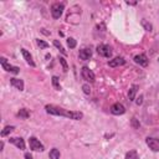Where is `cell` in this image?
Returning a JSON list of instances; mask_svg holds the SVG:
<instances>
[{
	"instance_id": "cell-29",
	"label": "cell",
	"mask_w": 159,
	"mask_h": 159,
	"mask_svg": "<svg viewBox=\"0 0 159 159\" xmlns=\"http://www.w3.org/2000/svg\"><path fill=\"white\" fill-rule=\"evenodd\" d=\"M24 157H25V159H34V158H32V155H31L30 153H25V155H24Z\"/></svg>"
},
{
	"instance_id": "cell-32",
	"label": "cell",
	"mask_w": 159,
	"mask_h": 159,
	"mask_svg": "<svg viewBox=\"0 0 159 159\" xmlns=\"http://www.w3.org/2000/svg\"><path fill=\"white\" fill-rule=\"evenodd\" d=\"M158 60H159V59H158Z\"/></svg>"
},
{
	"instance_id": "cell-9",
	"label": "cell",
	"mask_w": 159,
	"mask_h": 159,
	"mask_svg": "<svg viewBox=\"0 0 159 159\" xmlns=\"http://www.w3.org/2000/svg\"><path fill=\"white\" fill-rule=\"evenodd\" d=\"M134 62L136 63H138L139 66H142V67H147V66H148V57L147 56H145L144 54H139V55H136L134 56Z\"/></svg>"
},
{
	"instance_id": "cell-2",
	"label": "cell",
	"mask_w": 159,
	"mask_h": 159,
	"mask_svg": "<svg viewBox=\"0 0 159 159\" xmlns=\"http://www.w3.org/2000/svg\"><path fill=\"white\" fill-rule=\"evenodd\" d=\"M81 76L82 78L85 80L86 82H90V83H93L96 81V76L93 73V71L90 70V67H87V66H83L82 70H81Z\"/></svg>"
},
{
	"instance_id": "cell-31",
	"label": "cell",
	"mask_w": 159,
	"mask_h": 159,
	"mask_svg": "<svg viewBox=\"0 0 159 159\" xmlns=\"http://www.w3.org/2000/svg\"><path fill=\"white\" fill-rule=\"evenodd\" d=\"M41 31H42V32H44V34H45V35H50V32H47V31H45V29H42V30H41Z\"/></svg>"
},
{
	"instance_id": "cell-22",
	"label": "cell",
	"mask_w": 159,
	"mask_h": 159,
	"mask_svg": "<svg viewBox=\"0 0 159 159\" xmlns=\"http://www.w3.org/2000/svg\"><path fill=\"white\" fill-rule=\"evenodd\" d=\"M59 61H60V63H61V66H62L63 71H65V72H67V71H69V65H67V62H66V60H65L63 57L59 56Z\"/></svg>"
},
{
	"instance_id": "cell-27",
	"label": "cell",
	"mask_w": 159,
	"mask_h": 159,
	"mask_svg": "<svg viewBox=\"0 0 159 159\" xmlns=\"http://www.w3.org/2000/svg\"><path fill=\"white\" fill-rule=\"evenodd\" d=\"M82 90H83V93H85V95H90V93H91V88H90V86H88L87 83L82 86Z\"/></svg>"
},
{
	"instance_id": "cell-11",
	"label": "cell",
	"mask_w": 159,
	"mask_h": 159,
	"mask_svg": "<svg viewBox=\"0 0 159 159\" xmlns=\"http://www.w3.org/2000/svg\"><path fill=\"white\" fill-rule=\"evenodd\" d=\"M78 57L81 59V60H83V61H88V60L92 57V50H91V47H85V49H82L81 51H80Z\"/></svg>"
},
{
	"instance_id": "cell-28",
	"label": "cell",
	"mask_w": 159,
	"mask_h": 159,
	"mask_svg": "<svg viewBox=\"0 0 159 159\" xmlns=\"http://www.w3.org/2000/svg\"><path fill=\"white\" fill-rule=\"evenodd\" d=\"M136 103H137L138 106H140V104L143 103V96H142V95H140V96H139V97L137 98V101H136Z\"/></svg>"
},
{
	"instance_id": "cell-13",
	"label": "cell",
	"mask_w": 159,
	"mask_h": 159,
	"mask_svg": "<svg viewBox=\"0 0 159 159\" xmlns=\"http://www.w3.org/2000/svg\"><path fill=\"white\" fill-rule=\"evenodd\" d=\"M124 63H126V60H124L123 57L117 56V57H114L113 60H110L108 66H110V67H118V66H122V65H124Z\"/></svg>"
},
{
	"instance_id": "cell-3",
	"label": "cell",
	"mask_w": 159,
	"mask_h": 159,
	"mask_svg": "<svg viewBox=\"0 0 159 159\" xmlns=\"http://www.w3.org/2000/svg\"><path fill=\"white\" fill-rule=\"evenodd\" d=\"M29 145H30V149L34 151V152H44L45 151L44 144L40 142L36 137H30L29 138Z\"/></svg>"
},
{
	"instance_id": "cell-6",
	"label": "cell",
	"mask_w": 159,
	"mask_h": 159,
	"mask_svg": "<svg viewBox=\"0 0 159 159\" xmlns=\"http://www.w3.org/2000/svg\"><path fill=\"white\" fill-rule=\"evenodd\" d=\"M97 52H98V55H101L102 57H111L112 56V49L108 46V45H98L97 46Z\"/></svg>"
},
{
	"instance_id": "cell-26",
	"label": "cell",
	"mask_w": 159,
	"mask_h": 159,
	"mask_svg": "<svg viewBox=\"0 0 159 159\" xmlns=\"http://www.w3.org/2000/svg\"><path fill=\"white\" fill-rule=\"evenodd\" d=\"M142 25L144 26V29L147 30V31H152V29H153V26H152V24L147 22V20H142Z\"/></svg>"
},
{
	"instance_id": "cell-12",
	"label": "cell",
	"mask_w": 159,
	"mask_h": 159,
	"mask_svg": "<svg viewBox=\"0 0 159 159\" xmlns=\"http://www.w3.org/2000/svg\"><path fill=\"white\" fill-rule=\"evenodd\" d=\"M21 54H22L24 60L28 62V65H30L31 67H35V62H34V60H32V56H31L30 52H29L28 50H25V49H21Z\"/></svg>"
},
{
	"instance_id": "cell-1",
	"label": "cell",
	"mask_w": 159,
	"mask_h": 159,
	"mask_svg": "<svg viewBox=\"0 0 159 159\" xmlns=\"http://www.w3.org/2000/svg\"><path fill=\"white\" fill-rule=\"evenodd\" d=\"M45 110H46V112L49 114L66 117V118L73 119V121H80V119L83 118V113L82 112H80V111H69V110H65V108L59 107V106H55V104H46Z\"/></svg>"
},
{
	"instance_id": "cell-21",
	"label": "cell",
	"mask_w": 159,
	"mask_h": 159,
	"mask_svg": "<svg viewBox=\"0 0 159 159\" xmlns=\"http://www.w3.org/2000/svg\"><path fill=\"white\" fill-rule=\"evenodd\" d=\"M54 45L57 47V50H60V52L62 55H67V52H66V50L63 49V46L61 45V42L59 41V40H54Z\"/></svg>"
},
{
	"instance_id": "cell-16",
	"label": "cell",
	"mask_w": 159,
	"mask_h": 159,
	"mask_svg": "<svg viewBox=\"0 0 159 159\" xmlns=\"http://www.w3.org/2000/svg\"><path fill=\"white\" fill-rule=\"evenodd\" d=\"M18 117L22 118V119H28L30 117V112L26 110V108H21L19 112H18Z\"/></svg>"
},
{
	"instance_id": "cell-10",
	"label": "cell",
	"mask_w": 159,
	"mask_h": 159,
	"mask_svg": "<svg viewBox=\"0 0 159 159\" xmlns=\"http://www.w3.org/2000/svg\"><path fill=\"white\" fill-rule=\"evenodd\" d=\"M9 143L16 145V147H18L20 151H24V149H25V140H24L21 137H12V138H9Z\"/></svg>"
},
{
	"instance_id": "cell-15",
	"label": "cell",
	"mask_w": 159,
	"mask_h": 159,
	"mask_svg": "<svg viewBox=\"0 0 159 159\" xmlns=\"http://www.w3.org/2000/svg\"><path fill=\"white\" fill-rule=\"evenodd\" d=\"M137 92H138V86H137V85H133V86L129 88V92H128V98H129V101H134V100H136Z\"/></svg>"
},
{
	"instance_id": "cell-4",
	"label": "cell",
	"mask_w": 159,
	"mask_h": 159,
	"mask_svg": "<svg viewBox=\"0 0 159 159\" xmlns=\"http://www.w3.org/2000/svg\"><path fill=\"white\" fill-rule=\"evenodd\" d=\"M63 10H65V5L62 3L52 4V6H51V15H52V18H54V19H60Z\"/></svg>"
},
{
	"instance_id": "cell-25",
	"label": "cell",
	"mask_w": 159,
	"mask_h": 159,
	"mask_svg": "<svg viewBox=\"0 0 159 159\" xmlns=\"http://www.w3.org/2000/svg\"><path fill=\"white\" fill-rule=\"evenodd\" d=\"M67 45H69L70 49H75L77 46V42H76V40L73 37H69L67 39Z\"/></svg>"
},
{
	"instance_id": "cell-8",
	"label": "cell",
	"mask_w": 159,
	"mask_h": 159,
	"mask_svg": "<svg viewBox=\"0 0 159 159\" xmlns=\"http://www.w3.org/2000/svg\"><path fill=\"white\" fill-rule=\"evenodd\" d=\"M145 143H147L149 149H152L153 152H159V139L148 137L147 139H145Z\"/></svg>"
},
{
	"instance_id": "cell-19",
	"label": "cell",
	"mask_w": 159,
	"mask_h": 159,
	"mask_svg": "<svg viewBox=\"0 0 159 159\" xmlns=\"http://www.w3.org/2000/svg\"><path fill=\"white\" fill-rule=\"evenodd\" d=\"M126 159H139V157H138V153H137V151L132 149V151L127 152V154H126Z\"/></svg>"
},
{
	"instance_id": "cell-7",
	"label": "cell",
	"mask_w": 159,
	"mask_h": 159,
	"mask_svg": "<svg viewBox=\"0 0 159 159\" xmlns=\"http://www.w3.org/2000/svg\"><path fill=\"white\" fill-rule=\"evenodd\" d=\"M111 112H112V114H114V116H121V114H124V113H126V108H124V106H123L122 103L117 102V103L112 104Z\"/></svg>"
},
{
	"instance_id": "cell-18",
	"label": "cell",
	"mask_w": 159,
	"mask_h": 159,
	"mask_svg": "<svg viewBox=\"0 0 159 159\" xmlns=\"http://www.w3.org/2000/svg\"><path fill=\"white\" fill-rule=\"evenodd\" d=\"M50 159H60V151L57 148H52L49 154Z\"/></svg>"
},
{
	"instance_id": "cell-5",
	"label": "cell",
	"mask_w": 159,
	"mask_h": 159,
	"mask_svg": "<svg viewBox=\"0 0 159 159\" xmlns=\"http://www.w3.org/2000/svg\"><path fill=\"white\" fill-rule=\"evenodd\" d=\"M0 63H2V66H3V70H5L6 72H11V73H15V75H18L20 72V69L16 67V66H12V65L8 63V61H6L5 57L0 59Z\"/></svg>"
},
{
	"instance_id": "cell-17",
	"label": "cell",
	"mask_w": 159,
	"mask_h": 159,
	"mask_svg": "<svg viewBox=\"0 0 159 159\" xmlns=\"http://www.w3.org/2000/svg\"><path fill=\"white\" fill-rule=\"evenodd\" d=\"M51 81H52V86H54V88L56 91H61V85H60V81H59V77L57 76H52Z\"/></svg>"
},
{
	"instance_id": "cell-24",
	"label": "cell",
	"mask_w": 159,
	"mask_h": 159,
	"mask_svg": "<svg viewBox=\"0 0 159 159\" xmlns=\"http://www.w3.org/2000/svg\"><path fill=\"white\" fill-rule=\"evenodd\" d=\"M130 126L133 127L134 129H138V128L140 127V123H139V121H138V119H137L136 117H133V118L130 119Z\"/></svg>"
},
{
	"instance_id": "cell-20",
	"label": "cell",
	"mask_w": 159,
	"mask_h": 159,
	"mask_svg": "<svg viewBox=\"0 0 159 159\" xmlns=\"http://www.w3.org/2000/svg\"><path fill=\"white\" fill-rule=\"evenodd\" d=\"M14 129H15V127H14V126H6V127L2 130V137H6V136H8V134H10Z\"/></svg>"
},
{
	"instance_id": "cell-14",
	"label": "cell",
	"mask_w": 159,
	"mask_h": 159,
	"mask_svg": "<svg viewBox=\"0 0 159 159\" xmlns=\"http://www.w3.org/2000/svg\"><path fill=\"white\" fill-rule=\"evenodd\" d=\"M10 85L14 86L19 91H24V81H22V80H20V78H15V77L10 78Z\"/></svg>"
},
{
	"instance_id": "cell-23",
	"label": "cell",
	"mask_w": 159,
	"mask_h": 159,
	"mask_svg": "<svg viewBox=\"0 0 159 159\" xmlns=\"http://www.w3.org/2000/svg\"><path fill=\"white\" fill-rule=\"evenodd\" d=\"M36 44H37V46H39L40 49H47V47H49V44L45 42L44 40H40V39H36Z\"/></svg>"
},
{
	"instance_id": "cell-30",
	"label": "cell",
	"mask_w": 159,
	"mask_h": 159,
	"mask_svg": "<svg viewBox=\"0 0 159 159\" xmlns=\"http://www.w3.org/2000/svg\"><path fill=\"white\" fill-rule=\"evenodd\" d=\"M0 151H4V142H2V145H0Z\"/></svg>"
}]
</instances>
